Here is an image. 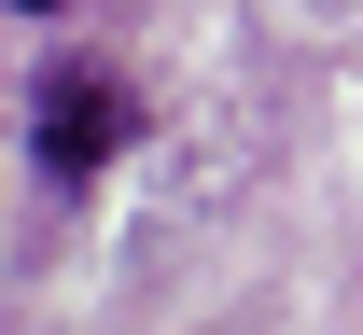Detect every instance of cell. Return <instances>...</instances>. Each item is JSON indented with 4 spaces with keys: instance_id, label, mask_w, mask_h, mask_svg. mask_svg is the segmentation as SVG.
I'll list each match as a JSON object with an SVG mask.
<instances>
[{
    "instance_id": "1",
    "label": "cell",
    "mask_w": 363,
    "mask_h": 335,
    "mask_svg": "<svg viewBox=\"0 0 363 335\" xmlns=\"http://www.w3.org/2000/svg\"><path fill=\"white\" fill-rule=\"evenodd\" d=\"M140 140V98H126V70H98V56H56L43 84H28V168H43L56 195H84L112 154Z\"/></svg>"
},
{
    "instance_id": "2",
    "label": "cell",
    "mask_w": 363,
    "mask_h": 335,
    "mask_svg": "<svg viewBox=\"0 0 363 335\" xmlns=\"http://www.w3.org/2000/svg\"><path fill=\"white\" fill-rule=\"evenodd\" d=\"M0 14H14V28H56V14H70V0H0Z\"/></svg>"
}]
</instances>
